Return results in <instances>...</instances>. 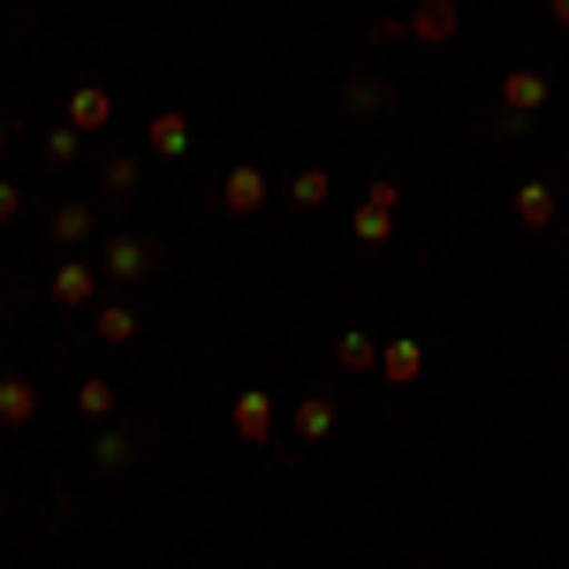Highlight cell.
<instances>
[{
    "label": "cell",
    "mask_w": 569,
    "mask_h": 569,
    "mask_svg": "<svg viewBox=\"0 0 569 569\" xmlns=\"http://www.w3.org/2000/svg\"><path fill=\"white\" fill-rule=\"evenodd\" d=\"M517 220H525V228H555V190H547V182H525V190H517Z\"/></svg>",
    "instance_id": "9"
},
{
    "label": "cell",
    "mask_w": 569,
    "mask_h": 569,
    "mask_svg": "<svg viewBox=\"0 0 569 569\" xmlns=\"http://www.w3.org/2000/svg\"><path fill=\"white\" fill-rule=\"evenodd\" d=\"M46 160H77V130H53V137H46Z\"/></svg>",
    "instance_id": "22"
},
{
    "label": "cell",
    "mask_w": 569,
    "mask_h": 569,
    "mask_svg": "<svg viewBox=\"0 0 569 569\" xmlns=\"http://www.w3.org/2000/svg\"><path fill=\"white\" fill-rule=\"evenodd\" d=\"M350 236H357V243H388V236H395V206H365V213L350 220Z\"/></svg>",
    "instance_id": "11"
},
{
    "label": "cell",
    "mask_w": 569,
    "mask_h": 569,
    "mask_svg": "<svg viewBox=\"0 0 569 569\" xmlns=\"http://www.w3.org/2000/svg\"><path fill=\"white\" fill-rule=\"evenodd\" d=\"M23 213V190H16V182H0V220H16Z\"/></svg>",
    "instance_id": "23"
},
{
    "label": "cell",
    "mask_w": 569,
    "mask_h": 569,
    "mask_svg": "<svg viewBox=\"0 0 569 569\" xmlns=\"http://www.w3.org/2000/svg\"><path fill=\"white\" fill-rule=\"evenodd\" d=\"M122 463H130V440L107 433V440H99V471H122Z\"/></svg>",
    "instance_id": "21"
},
{
    "label": "cell",
    "mask_w": 569,
    "mask_h": 569,
    "mask_svg": "<svg viewBox=\"0 0 569 569\" xmlns=\"http://www.w3.org/2000/svg\"><path fill=\"white\" fill-rule=\"evenodd\" d=\"M220 206L243 220V213H259L266 206V168H228V182H220Z\"/></svg>",
    "instance_id": "2"
},
{
    "label": "cell",
    "mask_w": 569,
    "mask_h": 569,
    "mask_svg": "<svg viewBox=\"0 0 569 569\" xmlns=\"http://www.w3.org/2000/svg\"><path fill=\"white\" fill-rule=\"evenodd\" d=\"M335 357H342L350 372H365V365H380V342H372V335H342V342H335Z\"/></svg>",
    "instance_id": "15"
},
{
    "label": "cell",
    "mask_w": 569,
    "mask_h": 569,
    "mask_svg": "<svg viewBox=\"0 0 569 569\" xmlns=\"http://www.w3.org/2000/svg\"><path fill=\"white\" fill-rule=\"evenodd\" d=\"M410 31H418V39H448V31H456V8H448V0H426V8L410 16Z\"/></svg>",
    "instance_id": "12"
},
{
    "label": "cell",
    "mask_w": 569,
    "mask_h": 569,
    "mask_svg": "<svg viewBox=\"0 0 569 569\" xmlns=\"http://www.w3.org/2000/svg\"><path fill=\"white\" fill-rule=\"evenodd\" d=\"M236 433H243V440H266V433H273V402H266L259 388L236 395Z\"/></svg>",
    "instance_id": "6"
},
{
    "label": "cell",
    "mask_w": 569,
    "mask_h": 569,
    "mask_svg": "<svg viewBox=\"0 0 569 569\" xmlns=\"http://www.w3.org/2000/svg\"><path fill=\"white\" fill-rule=\"evenodd\" d=\"M380 365H388L395 388H410V380H418V365H426V350H418V342H388V350H380Z\"/></svg>",
    "instance_id": "10"
},
{
    "label": "cell",
    "mask_w": 569,
    "mask_h": 569,
    "mask_svg": "<svg viewBox=\"0 0 569 569\" xmlns=\"http://www.w3.org/2000/svg\"><path fill=\"white\" fill-rule=\"evenodd\" d=\"M91 228H99V220H91V206H61V213H53V228H46V236H53V243H61V251H77V243H84Z\"/></svg>",
    "instance_id": "8"
},
{
    "label": "cell",
    "mask_w": 569,
    "mask_h": 569,
    "mask_svg": "<svg viewBox=\"0 0 569 569\" xmlns=\"http://www.w3.org/2000/svg\"><path fill=\"white\" fill-rule=\"evenodd\" d=\"M190 144V122L182 114H152V152H182Z\"/></svg>",
    "instance_id": "14"
},
{
    "label": "cell",
    "mask_w": 569,
    "mask_h": 569,
    "mask_svg": "<svg viewBox=\"0 0 569 569\" xmlns=\"http://www.w3.org/2000/svg\"><path fill=\"white\" fill-rule=\"evenodd\" d=\"M91 297H99V273H91V266H61V273H53V305H69V311H84Z\"/></svg>",
    "instance_id": "4"
},
{
    "label": "cell",
    "mask_w": 569,
    "mask_h": 569,
    "mask_svg": "<svg viewBox=\"0 0 569 569\" xmlns=\"http://www.w3.org/2000/svg\"><path fill=\"white\" fill-rule=\"evenodd\" d=\"M501 107H509V122H531V114L547 107V77H539V69H509V77H501Z\"/></svg>",
    "instance_id": "1"
},
{
    "label": "cell",
    "mask_w": 569,
    "mask_h": 569,
    "mask_svg": "<svg viewBox=\"0 0 569 569\" xmlns=\"http://www.w3.org/2000/svg\"><path fill=\"white\" fill-rule=\"evenodd\" d=\"M350 107H357V114H380V107H395V91L372 84V77H357V84H350Z\"/></svg>",
    "instance_id": "18"
},
{
    "label": "cell",
    "mask_w": 569,
    "mask_h": 569,
    "mask_svg": "<svg viewBox=\"0 0 569 569\" xmlns=\"http://www.w3.org/2000/svg\"><path fill=\"white\" fill-rule=\"evenodd\" d=\"M0 144H8V122H0Z\"/></svg>",
    "instance_id": "25"
},
{
    "label": "cell",
    "mask_w": 569,
    "mask_h": 569,
    "mask_svg": "<svg viewBox=\"0 0 569 569\" xmlns=\"http://www.w3.org/2000/svg\"><path fill=\"white\" fill-rule=\"evenodd\" d=\"M107 122H114V99H107L99 84L69 91V130H107Z\"/></svg>",
    "instance_id": "3"
},
{
    "label": "cell",
    "mask_w": 569,
    "mask_h": 569,
    "mask_svg": "<svg viewBox=\"0 0 569 569\" xmlns=\"http://www.w3.org/2000/svg\"><path fill=\"white\" fill-rule=\"evenodd\" d=\"M99 335H107V342H137V311L130 305H107V311H99Z\"/></svg>",
    "instance_id": "16"
},
{
    "label": "cell",
    "mask_w": 569,
    "mask_h": 569,
    "mask_svg": "<svg viewBox=\"0 0 569 569\" xmlns=\"http://www.w3.org/2000/svg\"><path fill=\"white\" fill-rule=\"evenodd\" d=\"M107 190L130 198V190H137V160H107Z\"/></svg>",
    "instance_id": "20"
},
{
    "label": "cell",
    "mask_w": 569,
    "mask_h": 569,
    "mask_svg": "<svg viewBox=\"0 0 569 569\" xmlns=\"http://www.w3.org/2000/svg\"><path fill=\"white\" fill-rule=\"evenodd\" d=\"M297 433H305V440H327V433H335V402H319V395H311V402H297Z\"/></svg>",
    "instance_id": "13"
},
{
    "label": "cell",
    "mask_w": 569,
    "mask_h": 569,
    "mask_svg": "<svg viewBox=\"0 0 569 569\" xmlns=\"http://www.w3.org/2000/svg\"><path fill=\"white\" fill-rule=\"evenodd\" d=\"M547 8H555V23H569V0H547Z\"/></svg>",
    "instance_id": "24"
},
{
    "label": "cell",
    "mask_w": 569,
    "mask_h": 569,
    "mask_svg": "<svg viewBox=\"0 0 569 569\" xmlns=\"http://www.w3.org/2000/svg\"><path fill=\"white\" fill-rule=\"evenodd\" d=\"M31 410H39L31 380H0V426H31Z\"/></svg>",
    "instance_id": "7"
},
{
    "label": "cell",
    "mask_w": 569,
    "mask_h": 569,
    "mask_svg": "<svg viewBox=\"0 0 569 569\" xmlns=\"http://www.w3.org/2000/svg\"><path fill=\"white\" fill-rule=\"evenodd\" d=\"M144 266H152V243H137V236H114V243H107V273H114V281H137Z\"/></svg>",
    "instance_id": "5"
},
{
    "label": "cell",
    "mask_w": 569,
    "mask_h": 569,
    "mask_svg": "<svg viewBox=\"0 0 569 569\" xmlns=\"http://www.w3.org/2000/svg\"><path fill=\"white\" fill-rule=\"evenodd\" d=\"M327 190H335V182H327V168H305V176L289 182V198H297V206H327Z\"/></svg>",
    "instance_id": "17"
},
{
    "label": "cell",
    "mask_w": 569,
    "mask_h": 569,
    "mask_svg": "<svg viewBox=\"0 0 569 569\" xmlns=\"http://www.w3.org/2000/svg\"><path fill=\"white\" fill-rule=\"evenodd\" d=\"M77 410H84V418H114V388H107V380H84V388H77Z\"/></svg>",
    "instance_id": "19"
}]
</instances>
